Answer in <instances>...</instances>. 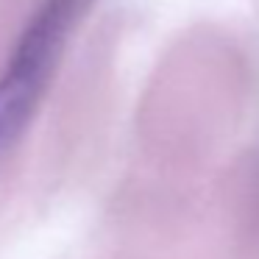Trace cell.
Listing matches in <instances>:
<instances>
[{
  "instance_id": "1",
  "label": "cell",
  "mask_w": 259,
  "mask_h": 259,
  "mask_svg": "<svg viewBox=\"0 0 259 259\" xmlns=\"http://www.w3.org/2000/svg\"><path fill=\"white\" fill-rule=\"evenodd\" d=\"M90 0H42L0 70V156L25 134Z\"/></svg>"
}]
</instances>
